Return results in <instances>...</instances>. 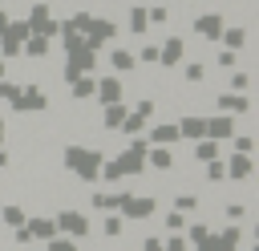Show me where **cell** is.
I'll use <instances>...</instances> for the list:
<instances>
[]
</instances>
